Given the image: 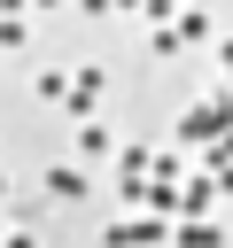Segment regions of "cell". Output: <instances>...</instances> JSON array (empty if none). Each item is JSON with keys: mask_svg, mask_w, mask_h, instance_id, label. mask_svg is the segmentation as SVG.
I'll list each match as a JSON object with an SVG mask.
<instances>
[{"mask_svg": "<svg viewBox=\"0 0 233 248\" xmlns=\"http://www.w3.org/2000/svg\"><path fill=\"white\" fill-rule=\"evenodd\" d=\"M0 194H8V178H0Z\"/></svg>", "mask_w": 233, "mask_h": 248, "instance_id": "cell-8", "label": "cell"}, {"mask_svg": "<svg viewBox=\"0 0 233 248\" xmlns=\"http://www.w3.org/2000/svg\"><path fill=\"white\" fill-rule=\"evenodd\" d=\"M31 8H54V0H31Z\"/></svg>", "mask_w": 233, "mask_h": 248, "instance_id": "cell-7", "label": "cell"}, {"mask_svg": "<svg viewBox=\"0 0 233 248\" xmlns=\"http://www.w3.org/2000/svg\"><path fill=\"white\" fill-rule=\"evenodd\" d=\"M0 248H39V240H31V232H8V240H0Z\"/></svg>", "mask_w": 233, "mask_h": 248, "instance_id": "cell-6", "label": "cell"}, {"mask_svg": "<svg viewBox=\"0 0 233 248\" xmlns=\"http://www.w3.org/2000/svg\"><path fill=\"white\" fill-rule=\"evenodd\" d=\"M0 240H8V232H0Z\"/></svg>", "mask_w": 233, "mask_h": 248, "instance_id": "cell-9", "label": "cell"}, {"mask_svg": "<svg viewBox=\"0 0 233 248\" xmlns=\"http://www.w3.org/2000/svg\"><path fill=\"white\" fill-rule=\"evenodd\" d=\"M16 39H23V23H16V16H0V46H16Z\"/></svg>", "mask_w": 233, "mask_h": 248, "instance_id": "cell-4", "label": "cell"}, {"mask_svg": "<svg viewBox=\"0 0 233 248\" xmlns=\"http://www.w3.org/2000/svg\"><path fill=\"white\" fill-rule=\"evenodd\" d=\"M78 8H85V16H109V8H116V0H78Z\"/></svg>", "mask_w": 233, "mask_h": 248, "instance_id": "cell-5", "label": "cell"}, {"mask_svg": "<svg viewBox=\"0 0 233 248\" xmlns=\"http://www.w3.org/2000/svg\"><path fill=\"white\" fill-rule=\"evenodd\" d=\"M47 194H54V202H78V194H85V170H78V163H54V170H47Z\"/></svg>", "mask_w": 233, "mask_h": 248, "instance_id": "cell-2", "label": "cell"}, {"mask_svg": "<svg viewBox=\"0 0 233 248\" xmlns=\"http://www.w3.org/2000/svg\"><path fill=\"white\" fill-rule=\"evenodd\" d=\"M140 16H148V23L163 31V23H171V0H140Z\"/></svg>", "mask_w": 233, "mask_h": 248, "instance_id": "cell-3", "label": "cell"}, {"mask_svg": "<svg viewBox=\"0 0 233 248\" xmlns=\"http://www.w3.org/2000/svg\"><path fill=\"white\" fill-rule=\"evenodd\" d=\"M171 248H217V225H202V217H171Z\"/></svg>", "mask_w": 233, "mask_h": 248, "instance_id": "cell-1", "label": "cell"}]
</instances>
